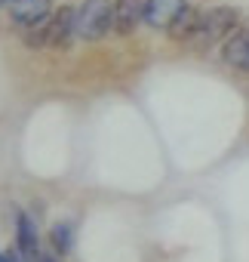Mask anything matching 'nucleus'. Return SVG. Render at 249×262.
Wrapping results in <instances>:
<instances>
[{
  "mask_svg": "<svg viewBox=\"0 0 249 262\" xmlns=\"http://www.w3.org/2000/svg\"><path fill=\"white\" fill-rule=\"evenodd\" d=\"M237 22H240V13L234 7H212V10L200 13V22H197L191 43H197V47L221 43V40H228V34L237 31Z\"/></svg>",
  "mask_w": 249,
  "mask_h": 262,
  "instance_id": "obj_1",
  "label": "nucleus"
},
{
  "mask_svg": "<svg viewBox=\"0 0 249 262\" xmlns=\"http://www.w3.org/2000/svg\"><path fill=\"white\" fill-rule=\"evenodd\" d=\"M114 28V4L111 0H83L77 10L74 34L80 40H98Z\"/></svg>",
  "mask_w": 249,
  "mask_h": 262,
  "instance_id": "obj_3",
  "label": "nucleus"
},
{
  "mask_svg": "<svg viewBox=\"0 0 249 262\" xmlns=\"http://www.w3.org/2000/svg\"><path fill=\"white\" fill-rule=\"evenodd\" d=\"M16 237H19V253L25 256V262H40L37 228H34L31 216H25V213H19V216H16Z\"/></svg>",
  "mask_w": 249,
  "mask_h": 262,
  "instance_id": "obj_8",
  "label": "nucleus"
},
{
  "mask_svg": "<svg viewBox=\"0 0 249 262\" xmlns=\"http://www.w3.org/2000/svg\"><path fill=\"white\" fill-rule=\"evenodd\" d=\"M185 7H188V0H145V19L142 22L151 25V28L169 31Z\"/></svg>",
  "mask_w": 249,
  "mask_h": 262,
  "instance_id": "obj_4",
  "label": "nucleus"
},
{
  "mask_svg": "<svg viewBox=\"0 0 249 262\" xmlns=\"http://www.w3.org/2000/svg\"><path fill=\"white\" fill-rule=\"evenodd\" d=\"M49 7H53V0H10V16L16 25L31 28L49 16Z\"/></svg>",
  "mask_w": 249,
  "mask_h": 262,
  "instance_id": "obj_6",
  "label": "nucleus"
},
{
  "mask_svg": "<svg viewBox=\"0 0 249 262\" xmlns=\"http://www.w3.org/2000/svg\"><path fill=\"white\" fill-rule=\"evenodd\" d=\"M0 7H10V0H0Z\"/></svg>",
  "mask_w": 249,
  "mask_h": 262,
  "instance_id": "obj_11",
  "label": "nucleus"
},
{
  "mask_svg": "<svg viewBox=\"0 0 249 262\" xmlns=\"http://www.w3.org/2000/svg\"><path fill=\"white\" fill-rule=\"evenodd\" d=\"M145 19V0H114V31L130 34Z\"/></svg>",
  "mask_w": 249,
  "mask_h": 262,
  "instance_id": "obj_7",
  "label": "nucleus"
},
{
  "mask_svg": "<svg viewBox=\"0 0 249 262\" xmlns=\"http://www.w3.org/2000/svg\"><path fill=\"white\" fill-rule=\"evenodd\" d=\"M74 22H77V10L71 7H62L59 13L46 16L40 25H31L28 28V47H62L68 43V37L74 34Z\"/></svg>",
  "mask_w": 249,
  "mask_h": 262,
  "instance_id": "obj_2",
  "label": "nucleus"
},
{
  "mask_svg": "<svg viewBox=\"0 0 249 262\" xmlns=\"http://www.w3.org/2000/svg\"><path fill=\"white\" fill-rule=\"evenodd\" d=\"M49 241H53V247H56L62 256L71 253V247H74V222H59V225H53Z\"/></svg>",
  "mask_w": 249,
  "mask_h": 262,
  "instance_id": "obj_10",
  "label": "nucleus"
},
{
  "mask_svg": "<svg viewBox=\"0 0 249 262\" xmlns=\"http://www.w3.org/2000/svg\"><path fill=\"white\" fill-rule=\"evenodd\" d=\"M221 59L234 71L249 74V28H237L234 34H228V40L221 47Z\"/></svg>",
  "mask_w": 249,
  "mask_h": 262,
  "instance_id": "obj_5",
  "label": "nucleus"
},
{
  "mask_svg": "<svg viewBox=\"0 0 249 262\" xmlns=\"http://www.w3.org/2000/svg\"><path fill=\"white\" fill-rule=\"evenodd\" d=\"M40 262H53V259H46V256H40Z\"/></svg>",
  "mask_w": 249,
  "mask_h": 262,
  "instance_id": "obj_12",
  "label": "nucleus"
},
{
  "mask_svg": "<svg viewBox=\"0 0 249 262\" xmlns=\"http://www.w3.org/2000/svg\"><path fill=\"white\" fill-rule=\"evenodd\" d=\"M197 22H200V13L188 4V7L182 10V16L172 22L169 37H172V40H188V43H191V37H194V31H197Z\"/></svg>",
  "mask_w": 249,
  "mask_h": 262,
  "instance_id": "obj_9",
  "label": "nucleus"
}]
</instances>
